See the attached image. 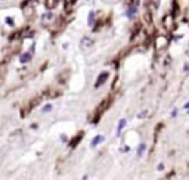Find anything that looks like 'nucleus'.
Listing matches in <instances>:
<instances>
[{
	"label": "nucleus",
	"instance_id": "f257e3e1",
	"mask_svg": "<svg viewBox=\"0 0 189 180\" xmlns=\"http://www.w3.org/2000/svg\"><path fill=\"white\" fill-rule=\"evenodd\" d=\"M112 103V98L111 96H108V98H105L96 108H94V111H93V115L90 117V123L92 124H98V121L101 120V117L104 115V112L109 108V105Z\"/></svg>",
	"mask_w": 189,
	"mask_h": 180
},
{
	"label": "nucleus",
	"instance_id": "f03ea898",
	"mask_svg": "<svg viewBox=\"0 0 189 180\" xmlns=\"http://www.w3.org/2000/svg\"><path fill=\"white\" fill-rule=\"evenodd\" d=\"M41 98H43L41 95H37V96H33L31 99H28L25 103L22 105V108H21V117H22V118H24V117H27V115L30 114V112H31V111H33V109H34L40 102H41Z\"/></svg>",
	"mask_w": 189,
	"mask_h": 180
},
{
	"label": "nucleus",
	"instance_id": "7ed1b4c3",
	"mask_svg": "<svg viewBox=\"0 0 189 180\" xmlns=\"http://www.w3.org/2000/svg\"><path fill=\"white\" fill-rule=\"evenodd\" d=\"M93 46H94V40H92L90 37H83L81 41H80V47L86 52H89Z\"/></svg>",
	"mask_w": 189,
	"mask_h": 180
},
{
	"label": "nucleus",
	"instance_id": "20e7f679",
	"mask_svg": "<svg viewBox=\"0 0 189 180\" xmlns=\"http://www.w3.org/2000/svg\"><path fill=\"white\" fill-rule=\"evenodd\" d=\"M83 137H84V131H78V133L76 134V136L69 140V148H71V149L77 148V146L80 145V142L83 140Z\"/></svg>",
	"mask_w": 189,
	"mask_h": 180
},
{
	"label": "nucleus",
	"instance_id": "39448f33",
	"mask_svg": "<svg viewBox=\"0 0 189 180\" xmlns=\"http://www.w3.org/2000/svg\"><path fill=\"white\" fill-rule=\"evenodd\" d=\"M108 77H109V73H108V71L101 73V74H99V77H98V80H96V83H94V87L99 89L102 84H105V83H106V80H108Z\"/></svg>",
	"mask_w": 189,
	"mask_h": 180
},
{
	"label": "nucleus",
	"instance_id": "423d86ee",
	"mask_svg": "<svg viewBox=\"0 0 189 180\" xmlns=\"http://www.w3.org/2000/svg\"><path fill=\"white\" fill-rule=\"evenodd\" d=\"M31 58H33V49H31L30 52H27V53L21 55L19 61H21V63H27V62H30V61H31Z\"/></svg>",
	"mask_w": 189,
	"mask_h": 180
},
{
	"label": "nucleus",
	"instance_id": "0eeeda50",
	"mask_svg": "<svg viewBox=\"0 0 189 180\" xmlns=\"http://www.w3.org/2000/svg\"><path fill=\"white\" fill-rule=\"evenodd\" d=\"M53 19V13L52 12H47V13H44L43 15V18H41V21L43 22H46V21H52Z\"/></svg>",
	"mask_w": 189,
	"mask_h": 180
},
{
	"label": "nucleus",
	"instance_id": "6e6552de",
	"mask_svg": "<svg viewBox=\"0 0 189 180\" xmlns=\"http://www.w3.org/2000/svg\"><path fill=\"white\" fill-rule=\"evenodd\" d=\"M102 140H104V136H96V137L92 140V146H98Z\"/></svg>",
	"mask_w": 189,
	"mask_h": 180
},
{
	"label": "nucleus",
	"instance_id": "1a4fd4ad",
	"mask_svg": "<svg viewBox=\"0 0 189 180\" xmlns=\"http://www.w3.org/2000/svg\"><path fill=\"white\" fill-rule=\"evenodd\" d=\"M58 3H59V0H47V2H46V6L52 9V8H55Z\"/></svg>",
	"mask_w": 189,
	"mask_h": 180
},
{
	"label": "nucleus",
	"instance_id": "9d476101",
	"mask_svg": "<svg viewBox=\"0 0 189 180\" xmlns=\"http://www.w3.org/2000/svg\"><path fill=\"white\" fill-rule=\"evenodd\" d=\"M136 10H137V5H133V6L127 10V16H129V18H132V16L134 15V12H136Z\"/></svg>",
	"mask_w": 189,
	"mask_h": 180
},
{
	"label": "nucleus",
	"instance_id": "9b49d317",
	"mask_svg": "<svg viewBox=\"0 0 189 180\" xmlns=\"http://www.w3.org/2000/svg\"><path fill=\"white\" fill-rule=\"evenodd\" d=\"M126 123H127V121H126L124 118H123V120H120V124H118V127H117V133H118V134L121 133V130H123V127L126 126Z\"/></svg>",
	"mask_w": 189,
	"mask_h": 180
},
{
	"label": "nucleus",
	"instance_id": "f8f14e48",
	"mask_svg": "<svg viewBox=\"0 0 189 180\" xmlns=\"http://www.w3.org/2000/svg\"><path fill=\"white\" fill-rule=\"evenodd\" d=\"M5 74H6L5 68H0V86L5 83Z\"/></svg>",
	"mask_w": 189,
	"mask_h": 180
},
{
	"label": "nucleus",
	"instance_id": "ddd939ff",
	"mask_svg": "<svg viewBox=\"0 0 189 180\" xmlns=\"http://www.w3.org/2000/svg\"><path fill=\"white\" fill-rule=\"evenodd\" d=\"M145 148H146V146H145V143H142V145L139 146V149H137V155H139V156H140L142 153H144V151H145Z\"/></svg>",
	"mask_w": 189,
	"mask_h": 180
},
{
	"label": "nucleus",
	"instance_id": "4468645a",
	"mask_svg": "<svg viewBox=\"0 0 189 180\" xmlns=\"http://www.w3.org/2000/svg\"><path fill=\"white\" fill-rule=\"evenodd\" d=\"M93 18H94V12L92 10V12L89 13V25H93Z\"/></svg>",
	"mask_w": 189,
	"mask_h": 180
},
{
	"label": "nucleus",
	"instance_id": "2eb2a0df",
	"mask_svg": "<svg viewBox=\"0 0 189 180\" xmlns=\"http://www.w3.org/2000/svg\"><path fill=\"white\" fill-rule=\"evenodd\" d=\"M6 24H8V25H13V19H10V18H6Z\"/></svg>",
	"mask_w": 189,
	"mask_h": 180
},
{
	"label": "nucleus",
	"instance_id": "dca6fc26",
	"mask_svg": "<svg viewBox=\"0 0 189 180\" xmlns=\"http://www.w3.org/2000/svg\"><path fill=\"white\" fill-rule=\"evenodd\" d=\"M50 109H52V106H50V105H47V106H44V109H43V111H44V112H47V111H50Z\"/></svg>",
	"mask_w": 189,
	"mask_h": 180
},
{
	"label": "nucleus",
	"instance_id": "f3484780",
	"mask_svg": "<svg viewBox=\"0 0 189 180\" xmlns=\"http://www.w3.org/2000/svg\"><path fill=\"white\" fill-rule=\"evenodd\" d=\"M157 168L161 171V170H164V165H162V164H158V167H157Z\"/></svg>",
	"mask_w": 189,
	"mask_h": 180
},
{
	"label": "nucleus",
	"instance_id": "a211bd4d",
	"mask_svg": "<svg viewBox=\"0 0 189 180\" xmlns=\"http://www.w3.org/2000/svg\"><path fill=\"white\" fill-rule=\"evenodd\" d=\"M65 3H66V5H69V3H74V0H65Z\"/></svg>",
	"mask_w": 189,
	"mask_h": 180
},
{
	"label": "nucleus",
	"instance_id": "6ab92c4d",
	"mask_svg": "<svg viewBox=\"0 0 189 180\" xmlns=\"http://www.w3.org/2000/svg\"><path fill=\"white\" fill-rule=\"evenodd\" d=\"M185 108H186V109H189V102H188V103H185Z\"/></svg>",
	"mask_w": 189,
	"mask_h": 180
},
{
	"label": "nucleus",
	"instance_id": "aec40b11",
	"mask_svg": "<svg viewBox=\"0 0 189 180\" xmlns=\"http://www.w3.org/2000/svg\"><path fill=\"white\" fill-rule=\"evenodd\" d=\"M188 114H189V111H188Z\"/></svg>",
	"mask_w": 189,
	"mask_h": 180
}]
</instances>
